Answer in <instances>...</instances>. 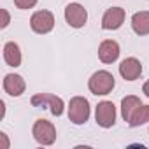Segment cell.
Wrapping results in <instances>:
<instances>
[{
    "label": "cell",
    "instance_id": "5bb4252c",
    "mask_svg": "<svg viewBox=\"0 0 149 149\" xmlns=\"http://www.w3.org/2000/svg\"><path fill=\"white\" fill-rule=\"evenodd\" d=\"M4 60L9 67H19L21 65V51L16 42H7L4 46Z\"/></svg>",
    "mask_w": 149,
    "mask_h": 149
},
{
    "label": "cell",
    "instance_id": "ba28073f",
    "mask_svg": "<svg viewBox=\"0 0 149 149\" xmlns=\"http://www.w3.org/2000/svg\"><path fill=\"white\" fill-rule=\"evenodd\" d=\"M125 23V9L123 7H111L104 13L102 28L104 30H118Z\"/></svg>",
    "mask_w": 149,
    "mask_h": 149
},
{
    "label": "cell",
    "instance_id": "52a82bcc",
    "mask_svg": "<svg viewBox=\"0 0 149 149\" xmlns=\"http://www.w3.org/2000/svg\"><path fill=\"white\" fill-rule=\"evenodd\" d=\"M95 119H97V125L102 126V128L114 126V123H116V105L109 100L100 102L97 105V111H95Z\"/></svg>",
    "mask_w": 149,
    "mask_h": 149
},
{
    "label": "cell",
    "instance_id": "30bf717a",
    "mask_svg": "<svg viewBox=\"0 0 149 149\" xmlns=\"http://www.w3.org/2000/svg\"><path fill=\"white\" fill-rule=\"evenodd\" d=\"M26 83L19 74H7L4 77V91L11 97H21L25 93Z\"/></svg>",
    "mask_w": 149,
    "mask_h": 149
},
{
    "label": "cell",
    "instance_id": "8fae6325",
    "mask_svg": "<svg viewBox=\"0 0 149 149\" xmlns=\"http://www.w3.org/2000/svg\"><path fill=\"white\" fill-rule=\"evenodd\" d=\"M98 58L102 63H114L118 58H119V44L112 39H107L104 40L100 46H98Z\"/></svg>",
    "mask_w": 149,
    "mask_h": 149
},
{
    "label": "cell",
    "instance_id": "ac0fdd59",
    "mask_svg": "<svg viewBox=\"0 0 149 149\" xmlns=\"http://www.w3.org/2000/svg\"><path fill=\"white\" fill-rule=\"evenodd\" d=\"M142 91H144V95H146V97L149 98V79H147V81L144 83V86H142Z\"/></svg>",
    "mask_w": 149,
    "mask_h": 149
},
{
    "label": "cell",
    "instance_id": "8992f818",
    "mask_svg": "<svg viewBox=\"0 0 149 149\" xmlns=\"http://www.w3.org/2000/svg\"><path fill=\"white\" fill-rule=\"evenodd\" d=\"M65 21L72 28H83L88 21V11L81 4L72 2L65 7Z\"/></svg>",
    "mask_w": 149,
    "mask_h": 149
},
{
    "label": "cell",
    "instance_id": "2e32d148",
    "mask_svg": "<svg viewBox=\"0 0 149 149\" xmlns=\"http://www.w3.org/2000/svg\"><path fill=\"white\" fill-rule=\"evenodd\" d=\"M35 4H37V0H14V6L18 9H23V11L35 7Z\"/></svg>",
    "mask_w": 149,
    "mask_h": 149
},
{
    "label": "cell",
    "instance_id": "e0dca14e",
    "mask_svg": "<svg viewBox=\"0 0 149 149\" xmlns=\"http://www.w3.org/2000/svg\"><path fill=\"white\" fill-rule=\"evenodd\" d=\"M2 16H4V21H2V25H0V26L6 28V26L9 25V13H7L6 9H2Z\"/></svg>",
    "mask_w": 149,
    "mask_h": 149
},
{
    "label": "cell",
    "instance_id": "9c48e42d",
    "mask_svg": "<svg viewBox=\"0 0 149 149\" xmlns=\"http://www.w3.org/2000/svg\"><path fill=\"white\" fill-rule=\"evenodd\" d=\"M119 74L125 81H135L140 77L142 74V63L137 60V58H125L121 63H119Z\"/></svg>",
    "mask_w": 149,
    "mask_h": 149
},
{
    "label": "cell",
    "instance_id": "7a4b0ae2",
    "mask_svg": "<svg viewBox=\"0 0 149 149\" xmlns=\"http://www.w3.org/2000/svg\"><path fill=\"white\" fill-rule=\"evenodd\" d=\"M68 119L74 125H84L90 119V102L84 97H74L68 102Z\"/></svg>",
    "mask_w": 149,
    "mask_h": 149
},
{
    "label": "cell",
    "instance_id": "3957f363",
    "mask_svg": "<svg viewBox=\"0 0 149 149\" xmlns=\"http://www.w3.org/2000/svg\"><path fill=\"white\" fill-rule=\"evenodd\" d=\"M32 135L33 139L40 144V146H51L56 140V128L51 121L47 119H37L33 123L32 128Z\"/></svg>",
    "mask_w": 149,
    "mask_h": 149
},
{
    "label": "cell",
    "instance_id": "9a60e30c",
    "mask_svg": "<svg viewBox=\"0 0 149 149\" xmlns=\"http://www.w3.org/2000/svg\"><path fill=\"white\" fill-rule=\"evenodd\" d=\"M144 123H149V105H140L130 119V126H140Z\"/></svg>",
    "mask_w": 149,
    "mask_h": 149
},
{
    "label": "cell",
    "instance_id": "277c9868",
    "mask_svg": "<svg viewBox=\"0 0 149 149\" xmlns=\"http://www.w3.org/2000/svg\"><path fill=\"white\" fill-rule=\"evenodd\" d=\"M30 28L39 33V35H46L54 28V16L51 11H37L32 14L30 18Z\"/></svg>",
    "mask_w": 149,
    "mask_h": 149
},
{
    "label": "cell",
    "instance_id": "6da1fadb",
    "mask_svg": "<svg viewBox=\"0 0 149 149\" xmlns=\"http://www.w3.org/2000/svg\"><path fill=\"white\" fill-rule=\"evenodd\" d=\"M114 76L107 70H97L88 81V88L93 95H109L114 90Z\"/></svg>",
    "mask_w": 149,
    "mask_h": 149
},
{
    "label": "cell",
    "instance_id": "7c38bea8",
    "mask_svg": "<svg viewBox=\"0 0 149 149\" xmlns=\"http://www.w3.org/2000/svg\"><path fill=\"white\" fill-rule=\"evenodd\" d=\"M132 30L137 35H149V11H139L132 16Z\"/></svg>",
    "mask_w": 149,
    "mask_h": 149
},
{
    "label": "cell",
    "instance_id": "4fadbf2b",
    "mask_svg": "<svg viewBox=\"0 0 149 149\" xmlns=\"http://www.w3.org/2000/svg\"><path fill=\"white\" fill-rule=\"evenodd\" d=\"M140 105H142V102H140L139 97H135V95H128V97H125V98L121 100V116H123V119L130 123L133 112H135Z\"/></svg>",
    "mask_w": 149,
    "mask_h": 149
},
{
    "label": "cell",
    "instance_id": "5b68a950",
    "mask_svg": "<svg viewBox=\"0 0 149 149\" xmlns=\"http://www.w3.org/2000/svg\"><path fill=\"white\" fill-rule=\"evenodd\" d=\"M32 105H35V107H49L51 114L56 116V118L63 114V107H65L63 100L60 97H56V95H51V93H37V95H33L32 97Z\"/></svg>",
    "mask_w": 149,
    "mask_h": 149
}]
</instances>
